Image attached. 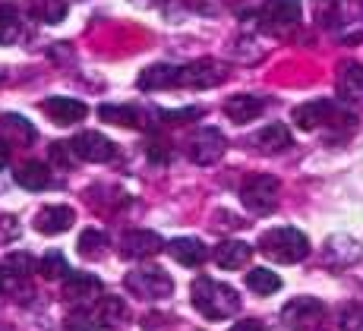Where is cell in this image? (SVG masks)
Listing matches in <instances>:
<instances>
[{
    "label": "cell",
    "instance_id": "d6a6232c",
    "mask_svg": "<svg viewBox=\"0 0 363 331\" xmlns=\"http://www.w3.org/2000/svg\"><path fill=\"white\" fill-rule=\"evenodd\" d=\"M99 322L101 319H95L92 313H86V309H76V313H69V319H67V331H101Z\"/></svg>",
    "mask_w": 363,
    "mask_h": 331
},
{
    "label": "cell",
    "instance_id": "6da1fadb",
    "mask_svg": "<svg viewBox=\"0 0 363 331\" xmlns=\"http://www.w3.org/2000/svg\"><path fill=\"white\" fill-rule=\"evenodd\" d=\"M193 293V306L199 309L206 319H228L240 309V297H237L234 287L221 284V281L212 278H196L190 287Z\"/></svg>",
    "mask_w": 363,
    "mask_h": 331
},
{
    "label": "cell",
    "instance_id": "7402d4cb",
    "mask_svg": "<svg viewBox=\"0 0 363 331\" xmlns=\"http://www.w3.org/2000/svg\"><path fill=\"white\" fill-rule=\"evenodd\" d=\"M23 38V19L13 4H0V45H16Z\"/></svg>",
    "mask_w": 363,
    "mask_h": 331
},
{
    "label": "cell",
    "instance_id": "74e56055",
    "mask_svg": "<svg viewBox=\"0 0 363 331\" xmlns=\"http://www.w3.org/2000/svg\"><path fill=\"white\" fill-rule=\"evenodd\" d=\"M133 4H145V6H152V4H155V0H133Z\"/></svg>",
    "mask_w": 363,
    "mask_h": 331
},
{
    "label": "cell",
    "instance_id": "484cf974",
    "mask_svg": "<svg viewBox=\"0 0 363 331\" xmlns=\"http://www.w3.org/2000/svg\"><path fill=\"white\" fill-rule=\"evenodd\" d=\"M29 10H32L35 19H41V23L57 26L60 19L67 16V0H32Z\"/></svg>",
    "mask_w": 363,
    "mask_h": 331
},
{
    "label": "cell",
    "instance_id": "cb8c5ba5",
    "mask_svg": "<svg viewBox=\"0 0 363 331\" xmlns=\"http://www.w3.org/2000/svg\"><path fill=\"white\" fill-rule=\"evenodd\" d=\"M341 98H363V63H345L338 76Z\"/></svg>",
    "mask_w": 363,
    "mask_h": 331
},
{
    "label": "cell",
    "instance_id": "d4e9b609",
    "mask_svg": "<svg viewBox=\"0 0 363 331\" xmlns=\"http://www.w3.org/2000/svg\"><path fill=\"white\" fill-rule=\"evenodd\" d=\"M247 287L253 293H259V297H272L275 291H281V278L269 269H253L247 271Z\"/></svg>",
    "mask_w": 363,
    "mask_h": 331
},
{
    "label": "cell",
    "instance_id": "44dd1931",
    "mask_svg": "<svg viewBox=\"0 0 363 331\" xmlns=\"http://www.w3.org/2000/svg\"><path fill=\"white\" fill-rule=\"evenodd\" d=\"M16 183L23 189H32V193H38V189L51 186V174H48V164H41V161H29V164H23L16 171Z\"/></svg>",
    "mask_w": 363,
    "mask_h": 331
},
{
    "label": "cell",
    "instance_id": "7c38bea8",
    "mask_svg": "<svg viewBox=\"0 0 363 331\" xmlns=\"http://www.w3.org/2000/svg\"><path fill=\"white\" fill-rule=\"evenodd\" d=\"M101 293V281L92 271H69L64 278V297L69 303H89Z\"/></svg>",
    "mask_w": 363,
    "mask_h": 331
},
{
    "label": "cell",
    "instance_id": "e575fe53",
    "mask_svg": "<svg viewBox=\"0 0 363 331\" xmlns=\"http://www.w3.org/2000/svg\"><path fill=\"white\" fill-rule=\"evenodd\" d=\"M162 117H164L167 123H184L186 117H202V108H186V111H174V114H171V111H164Z\"/></svg>",
    "mask_w": 363,
    "mask_h": 331
},
{
    "label": "cell",
    "instance_id": "9c48e42d",
    "mask_svg": "<svg viewBox=\"0 0 363 331\" xmlns=\"http://www.w3.org/2000/svg\"><path fill=\"white\" fill-rule=\"evenodd\" d=\"M164 240L155 234V230H127L121 237V252L130 259H152L164 249Z\"/></svg>",
    "mask_w": 363,
    "mask_h": 331
},
{
    "label": "cell",
    "instance_id": "52a82bcc",
    "mask_svg": "<svg viewBox=\"0 0 363 331\" xmlns=\"http://www.w3.org/2000/svg\"><path fill=\"white\" fill-rule=\"evenodd\" d=\"M228 149V139L221 130H215V126H206V130H199L196 136H193L190 142V158L196 161V164H215V161L225 155Z\"/></svg>",
    "mask_w": 363,
    "mask_h": 331
},
{
    "label": "cell",
    "instance_id": "603a6c76",
    "mask_svg": "<svg viewBox=\"0 0 363 331\" xmlns=\"http://www.w3.org/2000/svg\"><path fill=\"white\" fill-rule=\"evenodd\" d=\"M256 145H259L265 155H272V152H284V149L291 145V133H288V126H281V123L265 126V130H259V136H256Z\"/></svg>",
    "mask_w": 363,
    "mask_h": 331
},
{
    "label": "cell",
    "instance_id": "4316f807",
    "mask_svg": "<svg viewBox=\"0 0 363 331\" xmlns=\"http://www.w3.org/2000/svg\"><path fill=\"white\" fill-rule=\"evenodd\" d=\"M99 117L104 123H114V126H139V114L127 104H101L99 108Z\"/></svg>",
    "mask_w": 363,
    "mask_h": 331
},
{
    "label": "cell",
    "instance_id": "ffe728a7",
    "mask_svg": "<svg viewBox=\"0 0 363 331\" xmlns=\"http://www.w3.org/2000/svg\"><path fill=\"white\" fill-rule=\"evenodd\" d=\"M0 130H4V136L16 139L19 145H29V142H35V139H38L35 126L26 120L23 114H4V117H0Z\"/></svg>",
    "mask_w": 363,
    "mask_h": 331
},
{
    "label": "cell",
    "instance_id": "e0dca14e",
    "mask_svg": "<svg viewBox=\"0 0 363 331\" xmlns=\"http://www.w3.org/2000/svg\"><path fill=\"white\" fill-rule=\"evenodd\" d=\"M177 76H180V67H171V63H155V67L143 69L136 79L139 89L145 91H158V89H171L177 86Z\"/></svg>",
    "mask_w": 363,
    "mask_h": 331
},
{
    "label": "cell",
    "instance_id": "f35d334b",
    "mask_svg": "<svg viewBox=\"0 0 363 331\" xmlns=\"http://www.w3.org/2000/svg\"><path fill=\"white\" fill-rule=\"evenodd\" d=\"M0 287H4V271H0Z\"/></svg>",
    "mask_w": 363,
    "mask_h": 331
},
{
    "label": "cell",
    "instance_id": "4dcf8cb0",
    "mask_svg": "<svg viewBox=\"0 0 363 331\" xmlns=\"http://www.w3.org/2000/svg\"><path fill=\"white\" fill-rule=\"evenodd\" d=\"M4 274H16V278H26V274L35 271V259L29 256V252H10L4 262Z\"/></svg>",
    "mask_w": 363,
    "mask_h": 331
},
{
    "label": "cell",
    "instance_id": "ac0fdd59",
    "mask_svg": "<svg viewBox=\"0 0 363 331\" xmlns=\"http://www.w3.org/2000/svg\"><path fill=\"white\" fill-rule=\"evenodd\" d=\"M303 13V4L300 0H265L262 16L269 19L272 26H294Z\"/></svg>",
    "mask_w": 363,
    "mask_h": 331
},
{
    "label": "cell",
    "instance_id": "f1b7e54d",
    "mask_svg": "<svg viewBox=\"0 0 363 331\" xmlns=\"http://www.w3.org/2000/svg\"><path fill=\"white\" fill-rule=\"evenodd\" d=\"M99 319L104 322V325H111V328L123 325V319H127V303H123L121 297H104V300H101V315H99Z\"/></svg>",
    "mask_w": 363,
    "mask_h": 331
},
{
    "label": "cell",
    "instance_id": "1f68e13d",
    "mask_svg": "<svg viewBox=\"0 0 363 331\" xmlns=\"http://www.w3.org/2000/svg\"><path fill=\"white\" fill-rule=\"evenodd\" d=\"M341 331H363V303H347L338 315Z\"/></svg>",
    "mask_w": 363,
    "mask_h": 331
},
{
    "label": "cell",
    "instance_id": "9a60e30c",
    "mask_svg": "<svg viewBox=\"0 0 363 331\" xmlns=\"http://www.w3.org/2000/svg\"><path fill=\"white\" fill-rule=\"evenodd\" d=\"M265 111V101L259 95H231L225 101V114L231 117L234 123H250V120H256Z\"/></svg>",
    "mask_w": 363,
    "mask_h": 331
},
{
    "label": "cell",
    "instance_id": "d590c367",
    "mask_svg": "<svg viewBox=\"0 0 363 331\" xmlns=\"http://www.w3.org/2000/svg\"><path fill=\"white\" fill-rule=\"evenodd\" d=\"M231 331H262V322H256V319H247V322H237V325Z\"/></svg>",
    "mask_w": 363,
    "mask_h": 331
},
{
    "label": "cell",
    "instance_id": "277c9868",
    "mask_svg": "<svg viewBox=\"0 0 363 331\" xmlns=\"http://www.w3.org/2000/svg\"><path fill=\"white\" fill-rule=\"evenodd\" d=\"M240 202L253 215H269L278 206V180L272 174H256L240 186Z\"/></svg>",
    "mask_w": 363,
    "mask_h": 331
},
{
    "label": "cell",
    "instance_id": "f546056e",
    "mask_svg": "<svg viewBox=\"0 0 363 331\" xmlns=\"http://www.w3.org/2000/svg\"><path fill=\"white\" fill-rule=\"evenodd\" d=\"M38 269H41V274H45V278H51V281L67 278V274L73 271V269H69V265H67V259L60 256V252H48V256L41 259V265H38Z\"/></svg>",
    "mask_w": 363,
    "mask_h": 331
},
{
    "label": "cell",
    "instance_id": "83f0119b",
    "mask_svg": "<svg viewBox=\"0 0 363 331\" xmlns=\"http://www.w3.org/2000/svg\"><path fill=\"white\" fill-rule=\"evenodd\" d=\"M104 246H108V237H104V230L89 228V230H82V234H79V243H76V249H79L82 259H99V256H104Z\"/></svg>",
    "mask_w": 363,
    "mask_h": 331
},
{
    "label": "cell",
    "instance_id": "8fae6325",
    "mask_svg": "<svg viewBox=\"0 0 363 331\" xmlns=\"http://www.w3.org/2000/svg\"><path fill=\"white\" fill-rule=\"evenodd\" d=\"M73 221H76V211L69 206H45L35 215V230L45 237H57L73 228Z\"/></svg>",
    "mask_w": 363,
    "mask_h": 331
},
{
    "label": "cell",
    "instance_id": "8d00e7d4",
    "mask_svg": "<svg viewBox=\"0 0 363 331\" xmlns=\"http://www.w3.org/2000/svg\"><path fill=\"white\" fill-rule=\"evenodd\" d=\"M6 164H10V149H6V145L0 142V171H4Z\"/></svg>",
    "mask_w": 363,
    "mask_h": 331
},
{
    "label": "cell",
    "instance_id": "2e32d148",
    "mask_svg": "<svg viewBox=\"0 0 363 331\" xmlns=\"http://www.w3.org/2000/svg\"><path fill=\"white\" fill-rule=\"evenodd\" d=\"M335 117V104L332 101H306L294 108V123L300 130H316V126L329 123Z\"/></svg>",
    "mask_w": 363,
    "mask_h": 331
},
{
    "label": "cell",
    "instance_id": "3957f363",
    "mask_svg": "<svg viewBox=\"0 0 363 331\" xmlns=\"http://www.w3.org/2000/svg\"><path fill=\"white\" fill-rule=\"evenodd\" d=\"M127 291L143 300H164L174 293V278L164 269H136L127 274Z\"/></svg>",
    "mask_w": 363,
    "mask_h": 331
},
{
    "label": "cell",
    "instance_id": "d6986e66",
    "mask_svg": "<svg viewBox=\"0 0 363 331\" xmlns=\"http://www.w3.org/2000/svg\"><path fill=\"white\" fill-rule=\"evenodd\" d=\"M360 256H363L360 243L351 240V237H332V240L325 243V259H329V265H354Z\"/></svg>",
    "mask_w": 363,
    "mask_h": 331
},
{
    "label": "cell",
    "instance_id": "5bb4252c",
    "mask_svg": "<svg viewBox=\"0 0 363 331\" xmlns=\"http://www.w3.org/2000/svg\"><path fill=\"white\" fill-rule=\"evenodd\" d=\"M164 249L171 252L180 265H186V269H196V265H202L208 259L206 243L196 240V237H177V240H171Z\"/></svg>",
    "mask_w": 363,
    "mask_h": 331
},
{
    "label": "cell",
    "instance_id": "8992f818",
    "mask_svg": "<svg viewBox=\"0 0 363 331\" xmlns=\"http://www.w3.org/2000/svg\"><path fill=\"white\" fill-rule=\"evenodd\" d=\"M225 79V67L215 60H193L186 67H180V76H177V86H186V89H212Z\"/></svg>",
    "mask_w": 363,
    "mask_h": 331
},
{
    "label": "cell",
    "instance_id": "7a4b0ae2",
    "mask_svg": "<svg viewBox=\"0 0 363 331\" xmlns=\"http://www.w3.org/2000/svg\"><path fill=\"white\" fill-rule=\"evenodd\" d=\"M259 252L269 256L272 262L294 265L300 259L310 256V240H306V234L297 228H275V230H265L262 234Z\"/></svg>",
    "mask_w": 363,
    "mask_h": 331
},
{
    "label": "cell",
    "instance_id": "836d02e7",
    "mask_svg": "<svg viewBox=\"0 0 363 331\" xmlns=\"http://www.w3.org/2000/svg\"><path fill=\"white\" fill-rule=\"evenodd\" d=\"M73 145H69V142H54L51 145V161H57V164L60 167H69V164H73Z\"/></svg>",
    "mask_w": 363,
    "mask_h": 331
},
{
    "label": "cell",
    "instance_id": "ba28073f",
    "mask_svg": "<svg viewBox=\"0 0 363 331\" xmlns=\"http://www.w3.org/2000/svg\"><path fill=\"white\" fill-rule=\"evenodd\" d=\"M73 152L76 158L82 161H92V164H104V161H114V142H111L108 136H101V133H79V136L73 139Z\"/></svg>",
    "mask_w": 363,
    "mask_h": 331
},
{
    "label": "cell",
    "instance_id": "4fadbf2b",
    "mask_svg": "<svg viewBox=\"0 0 363 331\" xmlns=\"http://www.w3.org/2000/svg\"><path fill=\"white\" fill-rule=\"evenodd\" d=\"M250 256H253V246L243 240H221L215 246V265H218L221 271L243 269V265L250 262Z\"/></svg>",
    "mask_w": 363,
    "mask_h": 331
},
{
    "label": "cell",
    "instance_id": "30bf717a",
    "mask_svg": "<svg viewBox=\"0 0 363 331\" xmlns=\"http://www.w3.org/2000/svg\"><path fill=\"white\" fill-rule=\"evenodd\" d=\"M41 111H45V114L51 117L57 126H73V123H79L82 117L89 114V108L82 101H76V98H64V95L45 98V101H41Z\"/></svg>",
    "mask_w": 363,
    "mask_h": 331
},
{
    "label": "cell",
    "instance_id": "5b68a950",
    "mask_svg": "<svg viewBox=\"0 0 363 331\" xmlns=\"http://www.w3.org/2000/svg\"><path fill=\"white\" fill-rule=\"evenodd\" d=\"M323 315H325V306H323V300H316V297H297V300H291L288 306L281 309V322L291 331L313 328Z\"/></svg>",
    "mask_w": 363,
    "mask_h": 331
}]
</instances>
